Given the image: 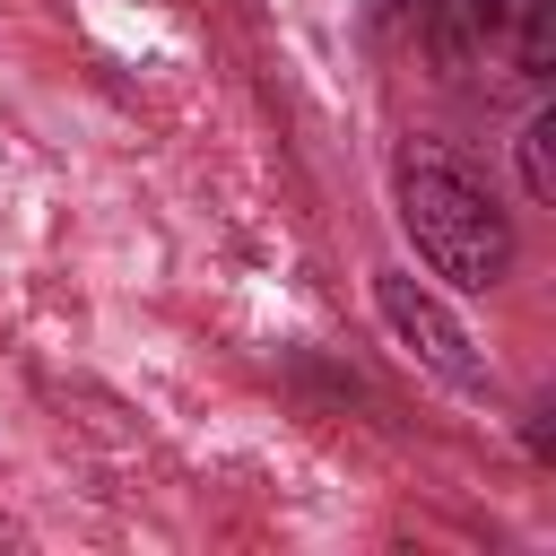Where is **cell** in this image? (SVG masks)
<instances>
[{"instance_id":"1","label":"cell","mask_w":556,"mask_h":556,"mask_svg":"<svg viewBox=\"0 0 556 556\" xmlns=\"http://www.w3.org/2000/svg\"><path fill=\"white\" fill-rule=\"evenodd\" d=\"M400 226L426 252V269L452 278V287H469V295L504 287V269H513V217L443 148H408L400 156Z\"/></svg>"},{"instance_id":"2","label":"cell","mask_w":556,"mask_h":556,"mask_svg":"<svg viewBox=\"0 0 556 556\" xmlns=\"http://www.w3.org/2000/svg\"><path fill=\"white\" fill-rule=\"evenodd\" d=\"M374 304H382V321L417 348V365H434L443 382H460V391H486V365H478V348H469V330L408 278V269H382L374 278Z\"/></svg>"},{"instance_id":"3","label":"cell","mask_w":556,"mask_h":556,"mask_svg":"<svg viewBox=\"0 0 556 556\" xmlns=\"http://www.w3.org/2000/svg\"><path fill=\"white\" fill-rule=\"evenodd\" d=\"M486 35L513 43L521 78H547V70H556V0H495V9H486Z\"/></svg>"},{"instance_id":"4","label":"cell","mask_w":556,"mask_h":556,"mask_svg":"<svg viewBox=\"0 0 556 556\" xmlns=\"http://www.w3.org/2000/svg\"><path fill=\"white\" fill-rule=\"evenodd\" d=\"M521 182H530V200H556V113H539L521 130Z\"/></svg>"},{"instance_id":"5","label":"cell","mask_w":556,"mask_h":556,"mask_svg":"<svg viewBox=\"0 0 556 556\" xmlns=\"http://www.w3.org/2000/svg\"><path fill=\"white\" fill-rule=\"evenodd\" d=\"M486 9H495V0H443V17L469 26V35H486Z\"/></svg>"}]
</instances>
